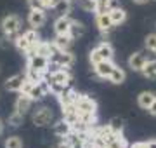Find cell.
<instances>
[{
  "instance_id": "1",
  "label": "cell",
  "mask_w": 156,
  "mask_h": 148,
  "mask_svg": "<svg viewBox=\"0 0 156 148\" xmlns=\"http://www.w3.org/2000/svg\"><path fill=\"white\" fill-rule=\"evenodd\" d=\"M0 28H2L4 35L9 40H16V37L19 35V28H21V19L16 14H9V16H5L2 19Z\"/></svg>"
},
{
  "instance_id": "2",
  "label": "cell",
  "mask_w": 156,
  "mask_h": 148,
  "mask_svg": "<svg viewBox=\"0 0 156 148\" xmlns=\"http://www.w3.org/2000/svg\"><path fill=\"white\" fill-rule=\"evenodd\" d=\"M111 57H113V47L108 42H101L99 46L92 49V52H90V63L92 65L104 61V59H111Z\"/></svg>"
},
{
  "instance_id": "3",
  "label": "cell",
  "mask_w": 156,
  "mask_h": 148,
  "mask_svg": "<svg viewBox=\"0 0 156 148\" xmlns=\"http://www.w3.org/2000/svg\"><path fill=\"white\" fill-rule=\"evenodd\" d=\"M54 46V44H52ZM49 61L56 63L62 68H71L73 65H75V54L69 51H57L56 47H54V52H52V56L49 57Z\"/></svg>"
},
{
  "instance_id": "4",
  "label": "cell",
  "mask_w": 156,
  "mask_h": 148,
  "mask_svg": "<svg viewBox=\"0 0 156 148\" xmlns=\"http://www.w3.org/2000/svg\"><path fill=\"white\" fill-rule=\"evenodd\" d=\"M54 120V113L49 106H40V108L35 110L33 113V124L37 127H49Z\"/></svg>"
},
{
  "instance_id": "5",
  "label": "cell",
  "mask_w": 156,
  "mask_h": 148,
  "mask_svg": "<svg viewBox=\"0 0 156 148\" xmlns=\"http://www.w3.org/2000/svg\"><path fill=\"white\" fill-rule=\"evenodd\" d=\"M94 66V72L95 75L99 77V79H109V75H111V72L115 70V63L111 61V59H104V61H99L95 63V65H92Z\"/></svg>"
},
{
  "instance_id": "6",
  "label": "cell",
  "mask_w": 156,
  "mask_h": 148,
  "mask_svg": "<svg viewBox=\"0 0 156 148\" xmlns=\"http://www.w3.org/2000/svg\"><path fill=\"white\" fill-rule=\"evenodd\" d=\"M146 63H147V56H146V52H134L132 56L128 57V68L132 70V72H142V68L146 66Z\"/></svg>"
},
{
  "instance_id": "7",
  "label": "cell",
  "mask_w": 156,
  "mask_h": 148,
  "mask_svg": "<svg viewBox=\"0 0 156 148\" xmlns=\"http://www.w3.org/2000/svg\"><path fill=\"white\" fill-rule=\"evenodd\" d=\"M45 21H47V16H45V11L42 9H30V14H28V23L31 28H40L44 26Z\"/></svg>"
},
{
  "instance_id": "8",
  "label": "cell",
  "mask_w": 156,
  "mask_h": 148,
  "mask_svg": "<svg viewBox=\"0 0 156 148\" xmlns=\"http://www.w3.org/2000/svg\"><path fill=\"white\" fill-rule=\"evenodd\" d=\"M28 68L47 72L49 70V57L40 56V54H31V56H28Z\"/></svg>"
},
{
  "instance_id": "9",
  "label": "cell",
  "mask_w": 156,
  "mask_h": 148,
  "mask_svg": "<svg viewBox=\"0 0 156 148\" xmlns=\"http://www.w3.org/2000/svg\"><path fill=\"white\" fill-rule=\"evenodd\" d=\"M73 19H69L68 16H59L54 23V31L56 35H69V28H71Z\"/></svg>"
},
{
  "instance_id": "10",
  "label": "cell",
  "mask_w": 156,
  "mask_h": 148,
  "mask_svg": "<svg viewBox=\"0 0 156 148\" xmlns=\"http://www.w3.org/2000/svg\"><path fill=\"white\" fill-rule=\"evenodd\" d=\"M95 24H97V28H99L102 33H108V31L115 26L113 21H111L109 12H104V14H95Z\"/></svg>"
},
{
  "instance_id": "11",
  "label": "cell",
  "mask_w": 156,
  "mask_h": 148,
  "mask_svg": "<svg viewBox=\"0 0 156 148\" xmlns=\"http://www.w3.org/2000/svg\"><path fill=\"white\" fill-rule=\"evenodd\" d=\"M54 134L56 136H59V138H68V134L73 131V125L68 122V120H64V119H61L59 122H56L54 124Z\"/></svg>"
},
{
  "instance_id": "12",
  "label": "cell",
  "mask_w": 156,
  "mask_h": 148,
  "mask_svg": "<svg viewBox=\"0 0 156 148\" xmlns=\"http://www.w3.org/2000/svg\"><path fill=\"white\" fill-rule=\"evenodd\" d=\"M26 79V75H12L11 79L5 80V89L7 91H14V92H19L23 87V82Z\"/></svg>"
},
{
  "instance_id": "13",
  "label": "cell",
  "mask_w": 156,
  "mask_h": 148,
  "mask_svg": "<svg viewBox=\"0 0 156 148\" xmlns=\"http://www.w3.org/2000/svg\"><path fill=\"white\" fill-rule=\"evenodd\" d=\"M31 103H33V99H31L28 94H23L21 92V96L16 99V112H19L21 115H24L30 108H31Z\"/></svg>"
},
{
  "instance_id": "14",
  "label": "cell",
  "mask_w": 156,
  "mask_h": 148,
  "mask_svg": "<svg viewBox=\"0 0 156 148\" xmlns=\"http://www.w3.org/2000/svg\"><path fill=\"white\" fill-rule=\"evenodd\" d=\"M156 99V94L154 92H151V91H144V92H140L139 96H137V105H139L140 108H144L147 110L153 105V101Z\"/></svg>"
},
{
  "instance_id": "15",
  "label": "cell",
  "mask_w": 156,
  "mask_h": 148,
  "mask_svg": "<svg viewBox=\"0 0 156 148\" xmlns=\"http://www.w3.org/2000/svg\"><path fill=\"white\" fill-rule=\"evenodd\" d=\"M71 37L69 35H56V39H54V47H56L57 51H69V46H71Z\"/></svg>"
},
{
  "instance_id": "16",
  "label": "cell",
  "mask_w": 156,
  "mask_h": 148,
  "mask_svg": "<svg viewBox=\"0 0 156 148\" xmlns=\"http://www.w3.org/2000/svg\"><path fill=\"white\" fill-rule=\"evenodd\" d=\"M109 16H111V21L115 26H118V24L125 23V19H127V12L123 11L122 7H113L111 11H109Z\"/></svg>"
},
{
  "instance_id": "17",
  "label": "cell",
  "mask_w": 156,
  "mask_h": 148,
  "mask_svg": "<svg viewBox=\"0 0 156 148\" xmlns=\"http://www.w3.org/2000/svg\"><path fill=\"white\" fill-rule=\"evenodd\" d=\"M52 9L56 11L57 16H68L71 11V0H57Z\"/></svg>"
},
{
  "instance_id": "18",
  "label": "cell",
  "mask_w": 156,
  "mask_h": 148,
  "mask_svg": "<svg viewBox=\"0 0 156 148\" xmlns=\"http://www.w3.org/2000/svg\"><path fill=\"white\" fill-rule=\"evenodd\" d=\"M140 73L144 75L146 79L154 80L156 79V59H147V63H146V66L142 68Z\"/></svg>"
},
{
  "instance_id": "19",
  "label": "cell",
  "mask_w": 156,
  "mask_h": 148,
  "mask_svg": "<svg viewBox=\"0 0 156 148\" xmlns=\"http://www.w3.org/2000/svg\"><path fill=\"white\" fill-rule=\"evenodd\" d=\"M54 52V46L50 42H38L37 44V52L35 54H40V56H45V57H50Z\"/></svg>"
},
{
  "instance_id": "20",
  "label": "cell",
  "mask_w": 156,
  "mask_h": 148,
  "mask_svg": "<svg viewBox=\"0 0 156 148\" xmlns=\"http://www.w3.org/2000/svg\"><path fill=\"white\" fill-rule=\"evenodd\" d=\"M125 77H127V75H125V72H123L122 68H118V66H115V70H113L111 72V75H109V82H111V84H115V86H120V84H123V82H125Z\"/></svg>"
},
{
  "instance_id": "21",
  "label": "cell",
  "mask_w": 156,
  "mask_h": 148,
  "mask_svg": "<svg viewBox=\"0 0 156 148\" xmlns=\"http://www.w3.org/2000/svg\"><path fill=\"white\" fill-rule=\"evenodd\" d=\"M113 0H95V14H104L113 9Z\"/></svg>"
},
{
  "instance_id": "22",
  "label": "cell",
  "mask_w": 156,
  "mask_h": 148,
  "mask_svg": "<svg viewBox=\"0 0 156 148\" xmlns=\"http://www.w3.org/2000/svg\"><path fill=\"white\" fill-rule=\"evenodd\" d=\"M85 33V26L82 23H78V21H73L71 23V28H69V37L71 39H78V37H82Z\"/></svg>"
},
{
  "instance_id": "23",
  "label": "cell",
  "mask_w": 156,
  "mask_h": 148,
  "mask_svg": "<svg viewBox=\"0 0 156 148\" xmlns=\"http://www.w3.org/2000/svg\"><path fill=\"white\" fill-rule=\"evenodd\" d=\"M14 44H16V47L19 49V51H23V52H28V49L31 47L30 40L24 37V33H23V35H17L16 40H14Z\"/></svg>"
},
{
  "instance_id": "24",
  "label": "cell",
  "mask_w": 156,
  "mask_h": 148,
  "mask_svg": "<svg viewBox=\"0 0 156 148\" xmlns=\"http://www.w3.org/2000/svg\"><path fill=\"white\" fill-rule=\"evenodd\" d=\"M108 125L111 127V131L115 132V134H122V131H123V119H120V117H113Z\"/></svg>"
},
{
  "instance_id": "25",
  "label": "cell",
  "mask_w": 156,
  "mask_h": 148,
  "mask_svg": "<svg viewBox=\"0 0 156 148\" xmlns=\"http://www.w3.org/2000/svg\"><path fill=\"white\" fill-rule=\"evenodd\" d=\"M5 148H23V139L19 136H9L4 143Z\"/></svg>"
},
{
  "instance_id": "26",
  "label": "cell",
  "mask_w": 156,
  "mask_h": 148,
  "mask_svg": "<svg viewBox=\"0 0 156 148\" xmlns=\"http://www.w3.org/2000/svg\"><path fill=\"white\" fill-rule=\"evenodd\" d=\"M78 7L85 12H95V0H76Z\"/></svg>"
},
{
  "instance_id": "27",
  "label": "cell",
  "mask_w": 156,
  "mask_h": 148,
  "mask_svg": "<svg viewBox=\"0 0 156 148\" xmlns=\"http://www.w3.org/2000/svg\"><path fill=\"white\" fill-rule=\"evenodd\" d=\"M23 117H24V115H21L19 112L14 110V113L9 115V120H7V122H9V125H12V127H17V125L23 124Z\"/></svg>"
},
{
  "instance_id": "28",
  "label": "cell",
  "mask_w": 156,
  "mask_h": 148,
  "mask_svg": "<svg viewBox=\"0 0 156 148\" xmlns=\"http://www.w3.org/2000/svg\"><path fill=\"white\" fill-rule=\"evenodd\" d=\"M146 47H147V51L156 54V33H151L146 37Z\"/></svg>"
},
{
  "instance_id": "29",
  "label": "cell",
  "mask_w": 156,
  "mask_h": 148,
  "mask_svg": "<svg viewBox=\"0 0 156 148\" xmlns=\"http://www.w3.org/2000/svg\"><path fill=\"white\" fill-rule=\"evenodd\" d=\"M24 37L30 40V44H31V46H35V44H38V42H40L38 35H37V30H35V28H31L30 31H26V33H24Z\"/></svg>"
},
{
  "instance_id": "30",
  "label": "cell",
  "mask_w": 156,
  "mask_h": 148,
  "mask_svg": "<svg viewBox=\"0 0 156 148\" xmlns=\"http://www.w3.org/2000/svg\"><path fill=\"white\" fill-rule=\"evenodd\" d=\"M33 86H35V82H31L30 79H24L23 87H21V91H19V92H23V94H30V91L33 89Z\"/></svg>"
},
{
  "instance_id": "31",
  "label": "cell",
  "mask_w": 156,
  "mask_h": 148,
  "mask_svg": "<svg viewBox=\"0 0 156 148\" xmlns=\"http://www.w3.org/2000/svg\"><path fill=\"white\" fill-rule=\"evenodd\" d=\"M28 6H30V9H42V11H45L42 0H28Z\"/></svg>"
},
{
  "instance_id": "32",
  "label": "cell",
  "mask_w": 156,
  "mask_h": 148,
  "mask_svg": "<svg viewBox=\"0 0 156 148\" xmlns=\"http://www.w3.org/2000/svg\"><path fill=\"white\" fill-rule=\"evenodd\" d=\"M56 2H57V0H42V4H44V7H45V9H52Z\"/></svg>"
},
{
  "instance_id": "33",
  "label": "cell",
  "mask_w": 156,
  "mask_h": 148,
  "mask_svg": "<svg viewBox=\"0 0 156 148\" xmlns=\"http://www.w3.org/2000/svg\"><path fill=\"white\" fill-rule=\"evenodd\" d=\"M54 148H73V146L69 145V141L66 139V141H61V143H57V145H56Z\"/></svg>"
},
{
  "instance_id": "34",
  "label": "cell",
  "mask_w": 156,
  "mask_h": 148,
  "mask_svg": "<svg viewBox=\"0 0 156 148\" xmlns=\"http://www.w3.org/2000/svg\"><path fill=\"white\" fill-rule=\"evenodd\" d=\"M147 112H149V113L153 115V117H156V99L153 101V105H151L149 108H147Z\"/></svg>"
},
{
  "instance_id": "35",
  "label": "cell",
  "mask_w": 156,
  "mask_h": 148,
  "mask_svg": "<svg viewBox=\"0 0 156 148\" xmlns=\"http://www.w3.org/2000/svg\"><path fill=\"white\" fill-rule=\"evenodd\" d=\"M130 148H147V145L146 143H135L134 146H130Z\"/></svg>"
},
{
  "instance_id": "36",
  "label": "cell",
  "mask_w": 156,
  "mask_h": 148,
  "mask_svg": "<svg viewBox=\"0 0 156 148\" xmlns=\"http://www.w3.org/2000/svg\"><path fill=\"white\" fill-rule=\"evenodd\" d=\"M146 145H147V148H156V139H151V141H147Z\"/></svg>"
},
{
  "instance_id": "37",
  "label": "cell",
  "mask_w": 156,
  "mask_h": 148,
  "mask_svg": "<svg viewBox=\"0 0 156 148\" xmlns=\"http://www.w3.org/2000/svg\"><path fill=\"white\" fill-rule=\"evenodd\" d=\"M134 4H147V0H134Z\"/></svg>"
},
{
  "instance_id": "38",
  "label": "cell",
  "mask_w": 156,
  "mask_h": 148,
  "mask_svg": "<svg viewBox=\"0 0 156 148\" xmlns=\"http://www.w3.org/2000/svg\"><path fill=\"white\" fill-rule=\"evenodd\" d=\"M2 131H4V124H2V120H0V134H2Z\"/></svg>"
}]
</instances>
